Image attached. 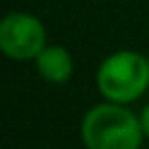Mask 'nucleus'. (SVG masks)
<instances>
[{
	"mask_svg": "<svg viewBox=\"0 0 149 149\" xmlns=\"http://www.w3.org/2000/svg\"><path fill=\"white\" fill-rule=\"evenodd\" d=\"M86 149H140L145 138L140 116L123 103H99L81 118Z\"/></svg>",
	"mask_w": 149,
	"mask_h": 149,
	"instance_id": "nucleus-1",
	"label": "nucleus"
},
{
	"mask_svg": "<svg viewBox=\"0 0 149 149\" xmlns=\"http://www.w3.org/2000/svg\"><path fill=\"white\" fill-rule=\"evenodd\" d=\"M97 88L105 101L134 103L149 88V57L136 51H116L97 68Z\"/></svg>",
	"mask_w": 149,
	"mask_h": 149,
	"instance_id": "nucleus-2",
	"label": "nucleus"
},
{
	"mask_svg": "<svg viewBox=\"0 0 149 149\" xmlns=\"http://www.w3.org/2000/svg\"><path fill=\"white\" fill-rule=\"evenodd\" d=\"M46 48L42 20L26 11H11L0 20V51L9 59L29 61Z\"/></svg>",
	"mask_w": 149,
	"mask_h": 149,
	"instance_id": "nucleus-3",
	"label": "nucleus"
},
{
	"mask_svg": "<svg viewBox=\"0 0 149 149\" xmlns=\"http://www.w3.org/2000/svg\"><path fill=\"white\" fill-rule=\"evenodd\" d=\"M35 66H37V72L51 84H66L72 77V70H74L72 55L64 46H48V44L35 57Z\"/></svg>",
	"mask_w": 149,
	"mask_h": 149,
	"instance_id": "nucleus-4",
	"label": "nucleus"
},
{
	"mask_svg": "<svg viewBox=\"0 0 149 149\" xmlns=\"http://www.w3.org/2000/svg\"><path fill=\"white\" fill-rule=\"evenodd\" d=\"M140 123H143V132H145V138H149V103L143 107L140 112Z\"/></svg>",
	"mask_w": 149,
	"mask_h": 149,
	"instance_id": "nucleus-5",
	"label": "nucleus"
},
{
	"mask_svg": "<svg viewBox=\"0 0 149 149\" xmlns=\"http://www.w3.org/2000/svg\"><path fill=\"white\" fill-rule=\"evenodd\" d=\"M147 57H149V55H147Z\"/></svg>",
	"mask_w": 149,
	"mask_h": 149,
	"instance_id": "nucleus-6",
	"label": "nucleus"
}]
</instances>
